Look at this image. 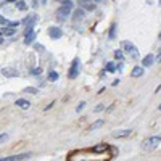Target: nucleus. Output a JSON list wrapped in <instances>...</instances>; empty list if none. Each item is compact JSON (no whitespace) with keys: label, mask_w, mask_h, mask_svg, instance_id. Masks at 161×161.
Here are the masks:
<instances>
[{"label":"nucleus","mask_w":161,"mask_h":161,"mask_svg":"<svg viewBox=\"0 0 161 161\" xmlns=\"http://www.w3.org/2000/svg\"><path fill=\"white\" fill-rule=\"evenodd\" d=\"M26 94H37V89L35 87H28L26 89Z\"/></svg>","instance_id":"24"},{"label":"nucleus","mask_w":161,"mask_h":161,"mask_svg":"<svg viewBox=\"0 0 161 161\" xmlns=\"http://www.w3.org/2000/svg\"><path fill=\"white\" fill-rule=\"evenodd\" d=\"M160 144H161V137H148L142 142V148L144 150H155V148H158Z\"/></svg>","instance_id":"1"},{"label":"nucleus","mask_w":161,"mask_h":161,"mask_svg":"<svg viewBox=\"0 0 161 161\" xmlns=\"http://www.w3.org/2000/svg\"><path fill=\"white\" fill-rule=\"evenodd\" d=\"M71 10H73V8H69V7H65V5H61V7L58 8V10H56V18H58V19H61V21H63V19H66L68 16H69V13H71Z\"/></svg>","instance_id":"4"},{"label":"nucleus","mask_w":161,"mask_h":161,"mask_svg":"<svg viewBox=\"0 0 161 161\" xmlns=\"http://www.w3.org/2000/svg\"><path fill=\"white\" fill-rule=\"evenodd\" d=\"M79 71H80V60L74 58L73 63H71L69 71H68V77H69V79H76V77L79 76Z\"/></svg>","instance_id":"2"},{"label":"nucleus","mask_w":161,"mask_h":161,"mask_svg":"<svg viewBox=\"0 0 161 161\" xmlns=\"http://www.w3.org/2000/svg\"><path fill=\"white\" fill-rule=\"evenodd\" d=\"M84 10L92 11V10H95V5L94 3H84Z\"/></svg>","instance_id":"23"},{"label":"nucleus","mask_w":161,"mask_h":161,"mask_svg":"<svg viewBox=\"0 0 161 161\" xmlns=\"http://www.w3.org/2000/svg\"><path fill=\"white\" fill-rule=\"evenodd\" d=\"M123 47H124V50H126V52L129 53L130 56H132V58H139V50H137V47L132 45L129 40H124V42H123Z\"/></svg>","instance_id":"3"},{"label":"nucleus","mask_w":161,"mask_h":161,"mask_svg":"<svg viewBox=\"0 0 161 161\" xmlns=\"http://www.w3.org/2000/svg\"><path fill=\"white\" fill-rule=\"evenodd\" d=\"M8 3H13V2H19V0H7Z\"/></svg>","instance_id":"29"},{"label":"nucleus","mask_w":161,"mask_h":161,"mask_svg":"<svg viewBox=\"0 0 161 161\" xmlns=\"http://www.w3.org/2000/svg\"><path fill=\"white\" fill-rule=\"evenodd\" d=\"M103 124H105V121H103V119H98V121H95L94 124L89 126V130H95V129H98V127H102Z\"/></svg>","instance_id":"16"},{"label":"nucleus","mask_w":161,"mask_h":161,"mask_svg":"<svg viewBox=\"0 0 161 161\" xmlns=\"http://www.w3.org/2000/svg\"><path fill=\"white\" fill-rule=\"evenodd\" d=\"M158 63H161V52H160V56H158Z\"/></svg>","instance_id":"30"},{"label":"nucleus","mask_w":161,"mask_h":161,"mask_svg":"<svg viewBox=\"0 0 161 161\" xmlns=\"http://www.w3.org/2000/svg\"><path fill=\"white\" fill-rule=\"evenodd\" d=\"M158 108H160V110H161V105H160V106H158Z\"/></svg>","instance_id":"33"},{"label":"nucleus","mask_w":161,"mask_h":161,"mask_svg":"<svg viewBox=\"0 0 161 161\" xmlns=\"http://www.w3.org/2000/svg\"><path fill=\"white\" fill-rule=\"evenodd\" d=\"M35 40V31L32 29V31H29V32H26V37H24V44H32Z\"/></svg>","instance_id":"13"},{"label":"nucleus","mask_w":161,"mask_h":161,"mask_svg":"<svg viewBox=\"0 0 161 161\" xmlns=\"http://www.w3.org/2000/svg\"><path fill=\"white\" fill-rule=\"evenodd\" d=\"M16 106H19V108H23V110H28L29 106H31V103H29L28 100H24V98H19V100H16Z\"/></svg>","instance_id":"15"},{"label":"nucleus","mask_w":161,"mask_h":161,"mask_svg":"<svg viewBox=\"0 0 161 161\" xmlns=\"http://www.w3.org/2000/svg\"><path fill=\"white\" fill-rule=\"evenodd\" d=\"M160 5H161V0H160Z\"/></svg>","instance_id":"35"},{"label":"nucleus","mask_w":161,"mask_h":161,"mask_svg":"<svg viewBox=\"0 0 161 161\" xmlns=\"http://www.w3.org/2000/svg\"><path fill=\"white\" fill-rule=\"evenodd\" d=\"M130 134H132V130H130V129L116 130V132H113V137H115V139H124V137H129Z\"/></svg>","instance_id":"10"},{"label":"nucleus","mask_w":161,"mask_h":161,"mask_svg":"<svg viewBox=\"0 0 161 161\" xmlns=\"http://www.w3.org/2000/svg\"><path fill=\"white\" fill-rule=\"evenodd\" d=\"M144 68H142V66H134L132 68V73H130V76H132V77H140V76H142V74H144Z\"/></svg>","instance_id":"14"},{"label":"nucleus","mask_w":161,"mask_h":161,"mask_svg":"<svg viewBox=\"0 0 161 161\" xmlns=\"http://www.w3.org/2000/svg\"><path fill=\"white\" fill-rule=\"evenodd\" d=\"M115 34H116V24H111V28H110V32H108V37L113 39V37H115Z\"/></svg>","instance_id":"20"},{"label":"nucleus","mask_w":161,"mask_h":161,"mask_svg":"<svg viewBox=\"0 0 161 161\" xmlns=\"http://www.w3.org/2000/svg\"><path fill=\"white\" fill-rule=\"evenodd\" d=\"M153 63H155V55H153V53H148V55H145V58L142 60V65H144V68L151 66Z\"/></svg>","instance_id":"11"},{"label":"nucleus","mask_w":161,"mask_h":161,"mask_svg":"<svg viewBox=\"0 0 161 161\" xmlns=\"http://www.w3.org/2000/svg\"><path fill=\"white\" fill-rule=\"evenodd\" d=\"M103 110V105H97V108H95V111H102Z\"/></svg>","instance_id":"28"},{"label":"nucleus","mask_w":161,"mask_h":161,"mask_svg":"<svg viewBox=\"0 0 161 161\" xmlns=\"http://www.w3.org/2000/svg\"><path fill=\"white\" fill-rule=\"evenodd\" d=\"M49 35L52 39H60L63 35V31H61L58 26H52V28H49Z\"/></svg>","instance_id":"6"},{"label":"nucleus","mask_w":161,"mask_h":161,"mask_svg":"<svg viewBox=\"0 0 161 161\" xmlns=\"http://www.w3.org/2000/svg\"><path fill=\"white\" fill-rule=\"evenodd\" d=\"M2 74L5 77H16L19 73L16 71V68H2Z\"/></svg>","instance_id":"8"},{"label":"nucleus","mask_w":161,"mask_h":161,"mask_svg":"<svg viewBox=\"0 0 161 161\" xmlns=\"http://www.w3.org/2000/svg\"><path fill=\"white\" fill-rule=\"evenodd\" d=\"M115 58H116V60H123V58H124L123 50H115Z\"/></svg>","instance_id":"21"},{"label":"nucleus","mask_w":161,"mask_h":161,"mask_svg":"<svg viewBox=\"0 0 161 161\" xmlns=\"http://www.w3.org/2000/svg\"><path fill=\"white\" fill-rule=\"evenodd\" d=\"M84 106H85V102H80L79 105H77V108H76V111H80V110H84Z\"/></svg>","instance_id":"25"},{"label":"nucleus","mask_w":161,"mask_h":161,"mask_svg":"<svg viewBox=\"0 0 161 161\" xmlns=\"http://www.w3.org/2000/svg\"><path fill=\"white\" fill-rule=\"evenodd\" d=\"M85 16V10L84 8H76L73 13V18H74V21H79V19H82V18Z\"/></svg>","instance_id":"12"},{"label":"nucleus","mask_w":161,"mask_h":161,"mask_svg":"<svg viewBox=\"0 0 161 161\" xmlns=\"http://www.w3.org/2000/svg\"><path fill=\"white\" fill-rule=\"evenodd\" d=\"M2 42H3V37H0V44H2Z\"/></svg>","instance_id":"32"},{"label":"nucleus","mask_w":161,"mask_h":161,"mask_svg":"<svg viewBox=\"0 0 161 161\" xmlns=\"http://www.w3.org/2000/svg\"><path fill=\"white\" fill-rule=\"evenodd\" d=\"M7 137H8V135H7V134H2V135H0V142H3V140H5V139H7Z\"/></svg>","instance_id":"27"},{"label":"nucleus","mask_w":161,"mask_h":161,"mask_svg":"<svg viewBox=\"0 0 161 161\" xmlns=\"http://www.w3.org/2000/svg\"><path fill=\"white\" fill-rule=\"evenodd\" d=\"M35 21H37V16H35V15H32L31 18H28V19H26V21H24V24H26V32H29V31H32V29H34Z\"/></svg>","instance_id":"9"},{"label":"nucleus","mask_w":161,"mask_h":161,"mask_svg":"<svg viewBox=\"0 0 161 161\" xmlns=\"http://www.w3.org/2000/svg\"><path fill=\"white\" fill-rule=\"evenodd\" d=\"M58 73H56V71H50L49 73V80L50 82H55V80H58Z\"/></svg>","instance_id":"18"},{"label":"nucleus","mask_w":161,"mask_h":161,"mask_svg":"<svg viewBox=\"0 0 161 161\" xmlns=\"http://www.w3.org/2000/svg\"><path fill=\"white\" fill-rule=\"evenodd\" d=\"M90 150L95 151V153H108L110 145H106V144H98V145H94Z\"/></svg>","instance_id":"7"},{"label":"nucleus","mask_w":161,"mask_h":161,"mask_svg":"<svg viewBox=\"0 0 161 161\" xmlns=\"http://www.w3.org/2000/svg\"><path fill=\"white\" fill-rule=\"evenodd\" d=\"M60 2H63V0H60Z\"/></svg>","instance_id":"36"},{"label":"nucleus","mask_w":161,"mask_h":161,"mask_svg":"<svg viewBox=\"0 0 161 161\" xmlns=\"http://www.w3.org/2000/svg\"><path fill=\"white\" fill-rule=\"evenodd\" d=\"M160 40H161V34H160Z\"/></svg>","instance_id":"34"},{"label":"nucleus","mask_w":161,"mask_h":161,"mask_svg":"<svg viewBox=\"0 0 161 161\" xmlns=\"http://www.w3.org/2000/svg\"><path fill=\"white\" fill-rule=\"evenodd\" d=\"M29 156H31L29 153H23V155H13V156L0 158V161H23V160H28Z\"/></svg>","instance_id":"5"},{"label":"nucleus","mask_w":161,"mask_h":161,"mask_svg":"<svg viewBox=\"0 0 161 161\" xmlns=\"http://www.w3.org/2000/svg\"><path fill=\"white\" fill-rule=\"evenodd\" d=\"M85 2H89V0H80V3H85Z\"/></svg>","instance_id":"31"},{"label":"nucleus","mask_w":161,"mask_h":161,"mask_svg":"<svg viewBox=\"0 0 161 161\" xmlns=\"http://www.w3.org/2000/svg\"><path fill=\"white\" fill-rule=\"evenodd\" d=\"M15 29L13 28H10V26H7V28H3L2 29V35H8V37H11V35H15Z\"/></svg>","instance_id":"17"},{"label":"nucleus","mask_w":161,"mask_h":161,"mask_svg":"<svg viewBox=\"0 0 161 161\" xmlns=\"http://www.w3.org/2000/svg\"><path fill=\"white\" fill-rule=\"evenodd\" d=\"M16 8L18 10H26V3L23 0H19V2H16Z\"/></svg>","instance_id":"22"},{"label":"nucleus","mask_w":161,"mask_h":161,"mask_svg":"<svg viewBox=\"0 0 161 161\" xmlns=\"http://www.w3.org/2000/svg\"><path fill=\"white\" fill-rule=\"evenodd\" d=\"M106 71H108V73H115V71H116L115 63H111V61H110V63H106Z\"/></svg>","instance_id":"19"},{"label":"nucleus","mask_w":161,"mask_h":161,"mask_svg":"<svg viewBox=\"0 0 161 161\" xmlns=\"http://www.w3.org/2000/svg\"><path fill=\"white\" fill-rule=\"evenodd\" d=\"M42 71V68H35V69H32V74H39Z\"/></svg>","instance_id":"26"}]
</instances>
